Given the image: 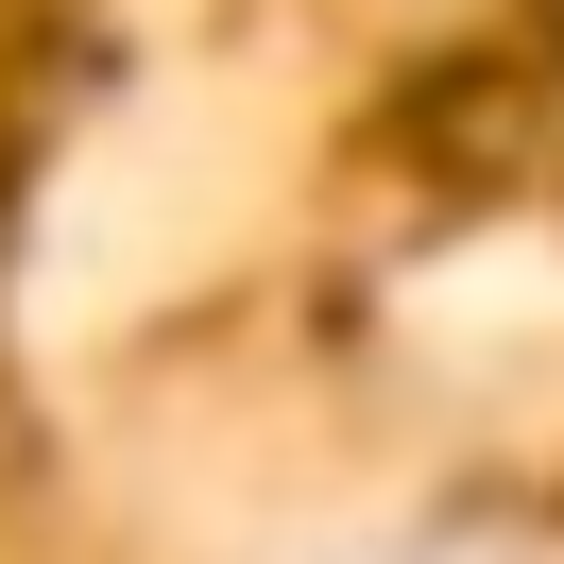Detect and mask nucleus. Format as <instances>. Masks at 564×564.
I'll use <instances>...</instances> for the list:
<instances>
[{"mask_svg": "<svg viewBox=\"0 0 564 564\" xmlns=\"http://www.w3.org/2000/svg\"><path fill=\"white\" fill-rule=\"evenodd\" d=\"M411 564H513V547H411Z\"/></svg>", "mask_w": 564, "mask_h": 564, "instance_id": "nucleus-1", "label": "nucleus"}]
</instances>
